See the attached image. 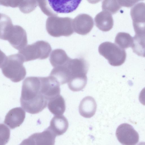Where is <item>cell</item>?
Here are the masks:
<instances>
[{
  "label": "cell",
  "instance_id": "32",
  "mask_svg": "<svg viewBox=\"0 0 145 145\" xmlns=\"http://www.w3.org/2000/svg\"><path fill=\"white\" fill-rule=\"evenodd\" d=\"M137 145H145V143L144 142H140Z\"/></svg>",
  "mask_w": 145,
  "mask_h": 145
},
{
  "label": "cell",
  "instance_id": "31",
  "mask_svg": "<svg viewBox=\"0 0 145 145\" xmlns=\"http://www.w3.org/2000/svg\"><path fill=\"white\" fill-rule=\"evenodd\" d=\"M7 58L6 54L0 49V68L2 67Z\"/></svg>",
  "mask_w": 145,
  "mask_h": 145
},
{
  "label": "cell",
  "instance_id": "28",
  "mask_svg": "<svg viewBox=\"0 0 145 145\" xmlns=\"http://www.w3.org/2000/svg\"><path fill=\"white\" fill-rule=\"evenodd\" d=\"M20 0H0V4L6 7H10L13 8L18 7Z\"/></svg>",
  "mask_w": 145,
  "mask_h": 145
},
{
  "label": "cell",
  "instance_id": "6",
  "mask_svg": "<svg viewBox=\"0 0 145 145\" xmlns=\"http://www.w3.org/2000/svg\"><path fill=\"white\" fill-rule=\"evenodd\" d=\"M100 54L107 59L109 63L114 66H118L125 62L126 54L124 49L110 42H105L99 46Z\"/></svg>",
  "mask_w": 145,
  "mask_h": 145
},
{
  "label": "cell",
  "instance_id": "10",
  "mask_svg": "<svg viewBox=\"0 0 145 145\" xmlns=\"http://www.w3.org/2000/svg\"><path fill=\"white\" fill-rule=\"evenodd\" d=\"M7 40L13 47L20 50L27 44L26 32L20 25H13L8 34Z\"/></svg>",
  "mask_w": 145,
  "mask_h": 145
},
{
  "label": "cell",
  "instance_id": "5",
  "mask_svg": "<svg viewBox=\"0 0 145 145\" xmlns=\"http://www.w3.org/2000/svg\"><path fill=\"white\" fill-rule=\"evenodd\" d=\"M51 51V47L48 42L39 40L26 45L19 50L18 53L24 62L37 59H46L48 57Z\"/></svg>",
  "mask_w": 145,
  "mask_h": 145
},
{
  "label": "cell",
  "instance_id": "1",
  "mask_svg": "<svg viewBox=\"0 0 145 145\" xmlns=\"http://www.w3.org/2000/svg\"><path fill=\"white\" fill-rule=\"evenodd\" d=\"M39 77H28L23 81L20 102L22 108L32 114L38 113L46 108L48 100L42 94Z\"/></svg>",
  "mask_w": 145,
  "mask_h": 145
},
{
  "label": "cell",
  "instance_id": "20",
  "mask_svg": "<svg viewBox=\"0 0 145 145\" xmlns=\"http://www.w3.org/2000/svg\"><path fill=\"white\" fill-rule=\"evenodd\" d=\"M50 76L54 78L60 85L68 83L70 78V74L67 65L54 67L52 70Z\"/></svg>",
  "mask_w": 145,
  "mask_h": 145
},
{
  "label": "cell",
  "instance_id": "17",
  "mask_svg": "<svg viewBox=\"0 0 145 145\" xmlns=\"http://www.w3.org/2000/svg\"><path fill=\"white\" fill-rule=\"evenodd\" d=\"M36 145H54L56 136L48 127L43 132L31 135Z\"/></svg>",
  "mask_w": 145,
  "mask_h": 145
},
{
  "label": "cell",
  "instance_id": "11",
  "mask_svg": "<svg viewBox=\"0 0 145 145\" xmlns=\"http://www.w3.org/2000/svg\"><path fill=\"white\" fill-rule=\"evenodd\" d=\"M72 26L74 31L82 35L89 33L94 26L92 18L88 14H78L72 20Z\"/></svg>",
  "mask_w": 145,
  "mask_h": 145
},
{
  "label": "cell",
  "instance_id": "22",
  "mask_svg": "<svg viewBox=\"0 0 145 145\" xmlns=\"http://www.w3.org/2000/svg\"><path fill=\"white\" fill-rule=\"evenodd\" d=\"M131 46L133 52L139 56L145 57V34H136L133 37Z\"/></svg>",
  "mask_w": 145,
  "mask_h": 145
},
{
  "label": "cell",
  "instance_id": "9",
  "mask_svg": "<svg viewBox=\"0 0 145 145\" xmlns=\"http://www.w3.org/2000/svg\"><path fill=\"white\" fill-rule=\"evenodd\" d=\"M130 14L135 33H145V3L139 2L131 9Z\"/></svg>",
  "mask_w": 145,
  "mask_h": 145
},
{
  "label": "cell",
  "instance_id": "26",
  "mask_svg": "<svg viewBox=\"0 0 145 145\" xmlns=\"http://www.w3.org/2000/svg\"><path fill=\"white\" fill-rule=\"evenodd\" d=\"M38 5L36 0H20L18 7L24 13H28L34 10Z\"/></svg>",
  "mask_w": 145,
  "mask_h": 145
},
{
  "label": "cell",
  "instance_id": "3",
  "mask_svg": "<svg viewBox=\"0 0 145 145\" xmlns=\"http://www.w3.org/2000/svg\"><path fill=\"white\" fill-rule=\"evenodd\" d=\"M24 62L18 53L7 56V60L1 68L3 74L13 82L21 81L26 74L25 69L23 65Z\"/></svg>",
  "mask_w": 145,
  "mask_h": 145
},
{
  "label": "cell",
  "instance_id": "30",
  "mask_svg": "<svg viewBox=\"0 0 145 145\" xmlns=\"http://www.w3.org/2000/svg\"><path fill=\"white\" fill-rule=\"evenodd\" d=\"M19 145H36L33 138L30 136L28 138L24 140Z\"/></svg>",
  "mask_w": 145,
  "mask_h": 145
},
{
  "label": "cell",
  "instance_id": "29",
  "mask_svg": "<svg viewBox=\"0 0 145 145\" xmlns=\"http://www.w3.org/2000/svg\"><path fill=\"white\" fill-rule=\"evenodd\" d=\"M139 1H119L120 3L122 6L126 7H131L134 5L136 3L138 2Z\"/></svg>",
  "mask_w": 145,
  "mask_h": 145
},
{
  "label": "cell",
  "instance_id": "15",
  "mask_svg": "<svg viewBox=\"0 0 145 145\" xmlns=\"http://www.w3.org/2000/svg\"><path fill=\"white\" fill-rule=\"evenodd\" d=\"M96 26L103 31H107L113 27L114 21L111 14L103 11L97 14L94 18Z\"/></svg>",
  "mask_w": 145,
  "mask_h": 145
},
{
  "label": "cell",
  "instance_id": "13",
  "mask_svg": "<svg viewBox=\"0 0 145 145\" xmlns=\"http://www.w3.org/2000/svg\"><path fill=\"white\" fill-rule=\"evenodd\" d=\"M25 112L20 107L13 108L6 114L4 123L10 129H13L19 126L24 122Z\"/></svg>",
  "mask_w": 145,
  "mask_h": 145
},
{
  "label": "cell",
  "instance_id": "18",
  "mask_svg": "<svg viewBox=\"0 0 145 145\" xmlns=\"http://www.w3.org/2000/svg\"><path fill=\"white\" fill-rule=\"evenodd\" d=\"M47 106L50 112L55 116L62 115L66 108L65 101L60 95L49 100Z\"/></svg>",
  "mask_w": 145,
  "mask_h": 145
},
{
  "label": "cell",
  "instance_id": "25",
  "mask_svg": "<svg viewBox=\"0 0 145 145\" xmlns=\"http://www.w3.org/2000/svg\"><path fill=\"white\" fill-rule=\"evenodd\" d=\"M121 7L119 1L104 0L102 2L103 10L108 12L111 14L116 13Z\"/></svg>",
  "mask_w": 145,
  "mask_h": 145
},
{
  "label": "cell",
  "instance_id": "2",
  "mask_svg": "<svg viewBox=\"0 0 145 145\" xmlns=\"http://www.w3.org/2000/svg\"><path fill=\"white\" fill-rule=\"evenodd\" d=\"M81 0H44L38 1L43 13L48 16H57L59 13H68L75 10Z\"/></svg>",
  "mask_w": 145,
  "mask_h": 145
},
{
  "label": "cell",
  "instance_id": "21",
  "mask_svg": "<svg viewBox=\"0 0 145 145\" xmlns=\"http://www.w3.org/2000/svg\"><path fill=\"white\" fill-rule=\"evenodd\" d=\"M13 26L10 18L5 14L0 13V39L7 40Z\"/></svg>",
  "mask_w": 145,
  "mask_h": 145
},
{
  "label": "cell",
  "instance_id": "4",
  "mask_svg": "<svg viewBox=\"0 0 145 145\" xmlns=\"http://www.w3.org/2000/svg\"><path fill=\"white\" fill-rule=\"evenodd\" d=\"M72 20L68 17L50 16L46 21V30L50 35L53 37L70 36L74 33Z\"/></svg>",
  "mask_w": 145,
  "mask_h": 145
},
{
  "label": "cell",
  "instance_id": "7",
  "mask_svg": "<svg viewBox=\"0 0 145 145\" xmlns=\"http://www.w3.org/2000/svg\"><path fill=\"white\" fill-rule=\"evenodd\" d=\"M116 135L118 141L123 145H135L139 141L138 133L128 123L120 125L116 129Z\"/></svg>",
  "mask_w": 145,
  "mask_h": 145
},
{
  "label": "cell",
  "instance_id": "27",
  "mask_svg": "<svg viewBox=\"0 0 145 145\" xmlns=\"http://www.w3.org/2000/svg\"><path fill=\"white\" fill-rule=\"evenodd\" d=\"M10 131L7 126L0 123V145H5L9 141Z\"/></svg>",
  "mask_w": 145,
  "mask_h": 145
},
{
  "label": "cell",
  "instance_id": "12",
  "mask_svg": "<svg viewBox=\"0 0 145 145\" xmlns=\"http://www.w3.org/2000/svg\"><path fill=\"white\" fill-rule=\"evenodd\" d=\"M67 66L70 74V78L74 77L86 76L89 69L88 63L82 58L71 59Z\"/></svg>",
  "mask_w": 145,
  "mask_h": 145
},
{
  "label": "cell",
  "instance_id": "24",
  "mask_svg": "<svg viewBox=\"0 0 145 145\" xmlns=\"http://www.w3.org/2000/svg\"><path fill=\"white\" fill-rule=\"evenodd\" d=\"M133 42V37L129 33L125 32L118 33L115 39L116 44L123 49L131 47Z\"/></svg>",
  "mask_w": 145,
  "mask_h": 145
},
{
  "label": "cell",
  "instance_id": "16",
  "mask_svg": "<svg viewBox=\"0 0 145 145\" xmlns=\"http://www.w3.org/2000/svg\"><path fill=\"white\" fill-rule=\"evenodd\" d=\"M69 127L67 118L63 115L55 116L51 120L48 128L57 136L65 133Z\"/></svg>",
  "mask_w": 145,
  "mask_h": 145
},
{
  "label": "cell",
  "instance_id": "8",
  "mask_svg": "<svg viewBox=\"0 0 145 145\" xmlns=\"http://www.w3.org/2000/svg\"><path fill=\"white\" fill-rule=\"evenodd\" d=\"M42 94L48 100L60 95V84L52 76L39 77Z\"/></svg>",
  "mask_w": 145,
  "mask_h": 145
},
{
  "label": "cell",
  "instance_id": "19",
  "mask_svg": "<svg viewBox=\"0 0 145 145\" xmlns=\"http://www.w3.org/2000/svg\"><path fill=\"white\" fill-rule=\"evenodd\" d=\"M71 59L63 50L57 49L52 52L49 60L52 66L55 67L67 65Z\"/></svg>",
  "mask_w": 145,
  "mask_h": 145
},
{
  "label": "cell",
  "instance_id": "14",
  "mask_svg": "<svg viewBox=\"0 0 145 145\" xmlns=\"http://www.w3.org/2000/svg\"><path fill=\"white\" fill-rule=\"evenodd\" d=\"M97 105L94 99L88 96L84 98L81 101L79 106L80 115L84 117L89 118L95 114Z\"/></svg>",
  "mask_w": 145,
  "mask_h": 145
},
{
  "label": "cell",
  "instance_id": "23",
  "mask_svg": "<svg viewBox=\"0 0 145 145\" xmlns=\"http://www.w3.org/2000/svg\"><path fill=\"white\" fill-rule=\"evenodd\" d=\"M87 81V76L72 77L68 82L69 88L73 91H78L83 89L86 86Z\"/></svg>",
  "mask_w": 145,
  "mask_h": 145
}]
</instances>
